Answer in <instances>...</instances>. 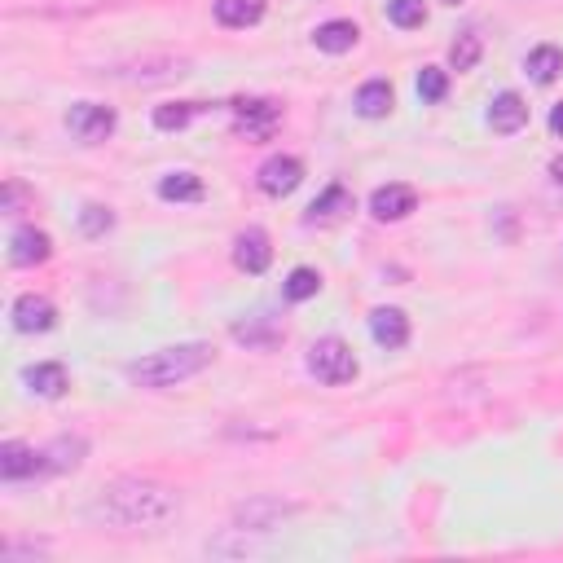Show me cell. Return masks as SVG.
I'll use <instances>...</instances> for the list:
<instances>
[{
    "instance_id": "obj_1",
    "label": "cell",
    "mask_w": 563,
    "mask_h": 563,
    "mask_svg": "<svg viewBox=\"0 0 563 563\" xmlns=\"http://www.w3.org/2000/svg\"><path fill=\"white\" fill-rule=\"evenodd\" d=\"M176 493L163 489V484H150V480H115L110 489L97 493L93 502V520L97 524H110V528H154L163 520L176 515Z\"/></svg>"
},
{
    "instance_id": "obj_2",
    "label": "cell",
    "mask_w": 563,
    "mask_h": 563,
    "mask_svg": "<svg viewBox=\"0 0 563 563\" xmlns=\"http://www.w3.org/2000/svg\"><path fill=\"white\" fill-rule=\"evenodd\" d=\"M216 357L212 344H176V348H163V352H150V357L132 361L128 366V379L141 383V388H176V383L194 379L198 370H207Z\"/></svg>"
},
{
    "instance_id": "obj_3",
    "label": "cell",
    "mask_w": 563,
    "mask_h": 563,
    "mask_svg": "<svg viewBox=\"0 0 563 563\" xmlns=\"http://www.w3.org/2000/svg\"><path fill=\"white\" fill-rule=\"evenodd\" d=\"M308 374L317 383H326V388H344V383L357 379V357H352V348L344 339L326 335L308 348Z\"/></svg>"
},
{
    "instance_id": "obj_4",
    "label": "cell",
    "mask_w": 563,
    "mask_h": 563,
    "mask_svg": "<svg viewBox=\"0 0 563 563\" xmlns=\"http://www.w3.org/2000/svg\"><path fill=\"white\" fill-rule=\"evenodd\" d=\"M66 128H71L84 146H97V141H106L110 132H115V110L102 102H75L66 110Z\"/></svg>"
},
{
    "instance_id": "obj_5",
    "label": "cell",
    "mask_w": 563,
    "mask_h": 563,
    "mask_svg": "<svg viewBox=\"0 0 563 563\" xmlns=\"http://www.w3.org/2000/svg\"><path fill=\"white\" fill-rule=\"evenodd\" d=\"M234 115H238V132L247 141H264L273 128H278L282 119V106L278 102H264V97H242V102H234Z\"/></svg>"
},
{
    "instance_id": "obj_6",
    "label": "cell",
    "mask_w": 563,
    "mask_h": 563,
    "mask_svg": "<svg viewBox=\"0 0 563 563\" xmlns=\"http://www.w3.org/2000/svg\"><path fill=\"white\" fill-rule=\"evenodd\" d=\"M256 181H260V190L269 198H282V194H291L295 185L304 181V163L291 159V154H273V159H264Z\"/></svg>"
},
{
    "instance_id": "obj_7",
    "label": "cell",
    "mask_w": 563,
    "mask_h": 563,
    "mask_svg": "<svg viewBox=\"0 0 563 563\" xmlns=\"http://www.w3.org/2000/svg\"><path fill=\"white\" fill-rule=\"evenodd\" d=\"M370 335H374V344L379 348H405L410 344V317L401 313V308H374L370 313Z\"/></svg>"
},
{
    "instance_id": "obj_8",
    "label": "cell",
    "mask_w": 563,
    "mask_h": 563,
    "mask_svg": "<svg viewBox=\"0 0 563 563\" xmlns=\"http://www.w3.org/2000/svg\"><path fill=\"white\" fill-rule=\"evenodd\" d=\"M53 322H58V308L44 295H18L14 300V326L22 335H44V330H53Z\"/></svg>"
},
{
    "instance_id": "obj_9",
    "label": "cell",
    "mask_w": 563,
    "mask_h": 563,
    "mask_svg": "<svg viewBox=\"0 0 563 563\" xmlns=\"http://www.w3.org/2000/svg\"><path fill=\"white\" fill-rule=\"evenodd\" d=\"M88 445L80 436H58L49 449H40V476H62V471H75L84 462Z\"/></svg>"
},
{
    "instance_id": "obj_10",
    "label": "cell",
    "mask_w": 563,
    "mask_h": 563,
    "mask_svg": "<svg viewBox=\"0 0 563 563\" xmlns=\"http://www.w3.org/2000/svg\"><path fill=\"white\" fill-rule=\"evenodd\" d=\"M53 256V242L49 234H40V229H18L14 238H9V264H18V269H31V264H44Z\"/></svg>"
},
{
    "instance_id": "obj_11",
    "label": "cell",
    "mask_w": 563,
    "mask_h": 563,
    "mask_svg": "<svg viewBox=\"0 0 563 563\" xmlns=\"http://www.w3.org/2000/svg\"><path fill=\"white\" fill-rule=\"evenodd\" d=\"M273 260V247L264 238V229H242L238 242H234V264L242 273H264Z\"/></svg>"
},
{
    "instance_id": "obj_12",
    "label": "cell",
    "mask_w": 563,
    "mask_h": 563,
    "mask_svg": "<svg viewBox=\"0 0 563 563\" xmlns=\"http://www.w3.org/2000/svg\"><path fill=\"white\" fill-rule=\"evenodd\" d=\"M414 203H418V194L410 185H379L370 198V212H374V220H405L414 212Z\"/></svg>"
},
{
    "instance_id": "obj_13",
    "label": "cell",
    "mask_w": 563,
    "mask_h": 563,
    "mask_svg": "<svg viewBox=\"0 0 563 563\" xmlns=\"http://www.w3.org/2000/svg\"><path fill=\"white\" fill-rule=\"evenodd\" d=\"M0 476L5 480H27V476H40V454L22 440H5L0 445Z\"/></svg>"
},
{
    "instance_id": "obj_14",
    "label": "cell",
    "mask_w": 563,
    "mask_h": 563,
    "mask_svg": "<svg viewBox=\"0 0 563 563\" xmlns=\"http://www.w3.org/2000/svg\"><path fill=\"white\" fill-rule=\"evenodd\" d=\"M22 383H27L36 396H44V401H53V396L66 392V366H58V361H40V366H27L22 370Z\"/></svg>"
},
{
    "instance_id": "obj_15",
    "label": "cell",
    "mask_w": 563,
    "mask_h": 563,
    "mask_svg": "<svg viewBox=\"0 0 563 563\" xmlns=\"http://www.w3.org/2000/svg\"><path fill=\"white\" fill-rule=\"evenodd\" d=\"M489 124L493 132H520L528 124V106L520 93H498L489 106Z\"/></svg>"
},
{
    "instance_id": "obj_16",
    "label": "cell",
    "mask_w": 563,
    "mask_h": 563,
    "mask_svg": "<svg viewBox=\"0 0 563 563\" xmlns=\"http://www.w3.org/2000/svg\"><path fill=\"white\" fill-rule=\"evenodd\" d=\"M313 40H317V49L322 53H348L352 44L361 40V31H357V22L335 18V22H322V27L313 31Z\"/></svg>"
},
{
    "instance_id": "obj_17",
    "label": "cell",
    "mask_w": 563,
    "mask_h": 563,
    "mask_svg": "<svg viewBox=\"0 0 563 563\" xmlns=\"http://www.w3.org/2000/svg\"><path fill=\"white\" fill-rule=\"evenodd\" d=\"M352 212V194L344 190V185H326L322 198H313V207H308V220L313 225H326V220H339V216H348Z\"/></svg>"
},
{
    "instance_id": "obj_18",
    "label": "cell",
    "mask_w": 563,
    "mask_h": 563,
    "mask_svg": "<svg viewBox=\"0 0 563 563\" xmlns=\"http://www.w3.org/2000/svg\"><path fill=\"white\" fill-rule=\"evenodd\" d=\"M260 18H264V0H216L220 27H251Z\"/></svg>"
},
{
    "instance_id": "obj_19",
    "label": "cell",
    "mask_w": 563,
    "mask_h": 563,
    "mask_svg": "<svg viewBox=\"0 0 563 563\" xmlns=\"http://www.w3.org/2000/svg\"><path fill=\"white\" fill-rule=\"evenodd\" d=\"M159 198H168V203H198L203 198V181L194 172H168L159 181Z\"/></svg>"
},
{
    "instance_id": "obj_20",
    "label": "cell",
    "mask_w": 563,
    "mask_h": 563,
    "mask_svg": "<svg viewBox=\"0 0 563 563\" xmlns=\"http://www.w3.org/2000/svg\"><path fill=\"white\" fill-rule=\"evenodd\" d=\"M524 71L533 75L537 84H555V75L563 71V53L555 49V44H542V49H533V53H528Z\"/></svg>"
},
{
    "instance_id": "obj_21",
    "label": "cell",
    "mask_w": 563,
    "mask_h": 563,
    "mask_svg": "<svg viewBox=\"0 0 563 563\" xmlns=\"http://www.w3.org/2000/svg\"><path fill=\"white\" fill-rule=\"evenodd\" d=\"M357 110L366 119H383L392 110V84L388 80H370L366 88L357 93Z\"/></svg>"
},
{
    "instance_id": "obj_22",
    "label": "cell",
    "mask_w": 563,
    "mask_h": 563,
    "mask_svg": "<svg viewBox=\"0 0 563 563\" xmlns=\"http://www.w3.org/2000/svg\"><path fill=\"white\" fill-rule=\"evenodd\" d=\"M234 339L238 344H247V348H273L282 339V326H273L269 317H260V322H238Z\"/></svg>"
},
{
    "instance_id": "obj_23",
    "label": "cell",
    "mask_w": 563,
    "mask_h": 563,
    "mask_svg": "<svg viewBox=\"0 0 563 563\" xmlns=\"http://www.w3.org/2000/svg\"><path fill=\"white\" fill-rule=\"evenodd\" d=\"M194 102H168V106H154V128L159 132H181L194 119Z\"/></svg>"
},
{
    "instance_id": "obj_24",
    "label": "cell",
    "mask_w": 563,
    "mask_h": 563,
    "mask_svg": "<svg viewBox=\"0 0 563 563\" xmlns=\"http://www.w3.org/2000/svg\"><path fill=\"white\" fill-rule=\"evenodd\" d=\"M322 291V278H317V269H291V278H286V286H282V295L286 300H313V295Z\"/></svg>"
},
{
    "instance_id": "obj_25",
    "label": "cell",
    "mask_w": 563,
    "mask_h": 563,
    "mask_svg": "<svg viewBox=\"0 0 563 563\" xmlns=\"http://www.w3.org/2000/svg\"><path fill=\"white\" fill-rule=\"evenodd\" d=\"M445 93H449V75L440 66H423L418 71V97L423 102H445Z\"/></svg>"
},
{
    "instance_id": "obj_26",
    "label": "cell",
    "mask_w": 563,
    "mask_h": 563,
    "mask_svg": "<svg viewBox=\"0 0 563 563\" xmlns=\"http://www.w3.org/2000/svg\"><path fill=\"white\" fill-rule=\"evenodd\" d=\"M449 62H454V71H471V66L480 62V36H476V31H462V36L454 40Z\"/></svg>"
},
{
    "instance_id": "obj_27",
    "label": "cell",
    "mask_w": 563,
    "mask_h": 563,
    "mask_svg": "<svg viewBox=\"0 0 563 563\" xmlns=\"http://www.w3.org/2000/svg\"><path fill=\"white\" fill-rule=\"evenodd\" d=\"M388 18L396 22V27H423V18H427V9H423V0H388Z\"/></svg>"
},
{
    "instance_id": "obj_28",
    "label": "cell",
    "mask_w": 563,
    "mask_h": 563,
    "mask_svg": "<svg viewBox=\"0 0 563 563\" xmlns=\"http://www.w3.org/2000/svg\"><path fill=\"white\" fill-rule=\"evenodd\" d=\"M110 225H115V216H110V207H97V203H93V207H84V212H80V229H84L88 238H102Z\"/></svg>"
},
{
    "instance_id": "obj_29",
    "label": "cell",
    "mask_w": 563,
    "mask_h": 563,
    "mask_svg": "<svg viewBox=\"0 0 563 563\" xmlns=\"http://www.w3.org/2000/svg\"><path fill=\"white\" fill-rule=\"evenodd\" d=\"M18 207H22V185L9 181V185H5V212H9V216H18Z\"/></svg>"
},
{
    "instance_id": "obj_30",
    "label": "cell",
    "mask_w": 563,
    "mask_h": 563,
    "mask_svg": "<svg viewBox=\"0 0 563 563\" xmlns=\"http://www.w3.org/2000/svg\"><path fill=\"white\" fill-rule=\"evenodd\" d=\"M550 132H555V137H563V102L550 110Z\"/></svg>"
},
{
    "instance_id": "obj_31",
    "label": "cell",
    "mask_w": 563,
    "mask_h": 563,
    "mask_svg": "<svg viewBox=\"0 0 563 563\" xmlns=\"http://www.w3.org/2000/svg\"><path fill=\"white\" fill-rule=\"evenodd\" d=\"M550 176H555V181L563 185V154H559V159H555V163H550Z\"/></svg>"
},
{
    "instance_id": "obj_32",
    "label": "cell",
    "mask_w": 563,
    "mask_h": 563,
    "mask_svg": "<svg viewBox=\"0 0 563 563\" xmlns=\"http://www.w3.org/2000/svg\"><path fill=\"white\" fill-rule=\"evenodd\" d=\"M445 5H462V0H445Z\"/></svg>"
}]
</instances>
